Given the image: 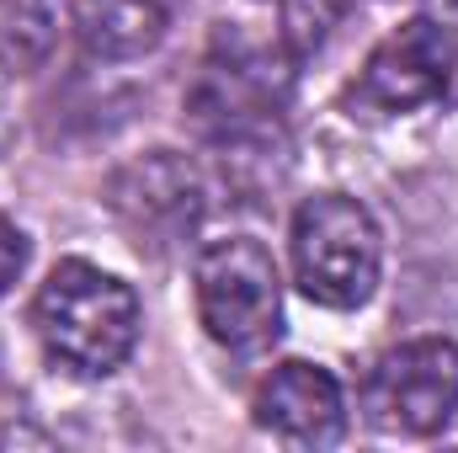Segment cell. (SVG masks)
<instances>
[{
	"label": "cell",
	"instance_id": "7c38bea8",
	"mask_svg": "<svg viewBox=\"0 0 458 453\" xmlns=\"http://www.w3.org/2000/svg\"><path fill=\"white\" fill-rule=\"evenodd\" d=\"M21 267H27V235L0 214V294H11V283L21 278Z\"/></svg>",
	"mask_w": 458,
	"mask_h": 453
},
{
	"label": "cell",
	"instance_id": "277c9868",
	"mask_svg": "<svg viewBox=\"0 0 458 453\" xmlns=\"http://www.w3.org/2000/svg\"><path fill=\"white\" fill-rule=\"evenodd\" d=\"M288 251H293L299 294L320 310H362L384 272V235L373 214L342 192H320L299 203Z\"/></svg>",
	"mask_w": 458,
	"mask_h": 453
},
{
	"label": "cell",
	"instance_id": "6da1fadb",
	"mask_svg": "<svg viewBox=\"0 0 458 453\" xmlns=\"http://www.w3.org/2000/svg\"><path fill=\"white\" fill-rule=\"evenodd\" d=\"M293 97V54L283 38H250L245 27H219L203 48L182 113L187 123L225 150H245L272 139Z\"/></svg>",
	"mask_w": 458,
	"mask_h": 453
},
{
	"label": "cell",
	"instance_id": "52a82bcc",
	"mask_svg": "<svg viewBox=\"0 0 458 453\" xmlns=\"http://www.w3.org/2000/svg\"><path fill=\"white\" fill-rule=\"evenodd\" d=\"M113 209L139 245L165 251L171 240H187L198 229L203 209H208V187L187 155L149 150L113 176Z\"/></svg>",
	"mask_w": 458,
	"mask_h": 453
},
{
	"label": "cell",
	"instance_id": "8fae6325",
	"mask_svg": "<svg viewBox=\"0 0 458 453\" xmlns=\"http://www.w3.org/2000/svg\"><path fill=\"white\" fill-rule=\"evenodd\" d=\"M272 5H277V38L293 59L320 54L346 16V0H272Z\"/></svg>",
	"mask_w": 458,
	"mask_h": 453
},
{
	"label": "cell",
	"instance_id": "ba28073f",
	"mask_svg": "<svg viewBox=\"0 0 458 453\" xmlns=\"http://www.w3.org/2000/svg\"><path fill=\"white\" fill-rule=\"evenodd\" d=\"M256 427L293 449H331L346 432V395L320 363H277L256 389Z\"/></svg>",
	"mask_w": 458,
	"mask_h": 453
},
{
	"label": "cell",
	"instance_id": "30bf717a",
	"mask_svg": "<svg viewBox=\"0 0 458 453\" xmlns=\"http://www.w3.org/2000/svg\"><path fill=\"white\" fill-rule=\"evenodd\" d=\"M59 38L54 0H0V59L11 70H38Z\"/></svg>",
	"mask_w": 458,
	"mask_h": 453
},
{
	"label": "cell",
	"instance_id": "9c48e42d",
	"mask_svg": "<svg viewBox=\"0 0 458 453\" xmlns=\"http://www.w3.org/2000/svg\"><path fill=\"white\" fill-rule=\"evenodd\" d=\"M176 21V0H70V27L91 59H144L165 43Z\"/></svg>",
	"mask_w": 458,
	"mask_h": 453
},
{
	"label": "cell",
	"instance_id": "4fadbf2b",
	"mask_svg": "<svg viewBox=\"0 0 458 453\" xmlns=\"http://www.w3.org/2000/svg\"><path fill=\"white\" fill-rule=\"evenodd\" d=\"M11 133H16V113H11V64L0 59V155H5Z\"/></svg>",
	"mask_w": 458,
	"mask_h": 453
},
{
	"label": "cell",
	"instance_id": "5b68a950",
	"mask_svg": "<svg viewBox=\"0 0 458 453\" xmlns=\"http://www.w3.org/2000/svg\"><path fill=\"white\" fill-rule=\"evenodd\" d=\"M192 294L203 331L225 352H267L283 337V272L250 235H229L198 251Z\"/></svg>",
	"mask_w": 458,
	"mask_h": 453
},
{
	"label": "cell",
	"instance_id": "7a4b0ae2",
	"mask_svg": "<svg viewBox=\"0 0 458 453\" xmlns=\"http://www.w3.org/2000/svg\"><path fill=\"white\" fill-rule=\"evenodd\" d=\"M139 326L144 315L133 288L91 261H59L32 299V331L48 363L75 379L117 373L139 346Z\"/></svg>",
	"mask_w": 458,
	"mask_h": 453
},
{
	"label": "cell",
	"instance_id": "3957f363",
	"mask_svg": "<svg viewBox=\"0 0 458 453\" xmlns=\"http://www.w3.org/2000/svg\"><path fill=\"white\" fill-rule=\"evenodd\" d=\"M346 102L368 117L458 107V0H427L405 27H394L368 54Z\"/></svg>",
	"mask_w": 458,
	"mask_h": 453
},
{
	"label": "cell",
	"instance_id": "8992f818",
	"mask_svg": "<svg viewBox=\"0 0 458 453\" xmlns=\"http://www.w3.org/2000/svg\"><path fill=\"white\" fill-rule=\"evenodd\" d=\"M362 411L378 432L437 438L458 416V346L443 337H416L384 352L362 384Z\"/></svg>",
	"mask_w": 458,
	"mask_h": 453
}]
</instances>
